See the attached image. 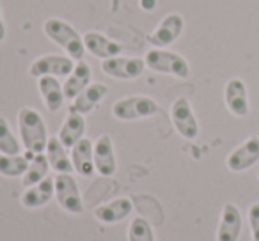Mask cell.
I'll return each instance as SVG.
<instances>
[{"label":"cell","mask_w":259,"mask_h":241,"mask_svg":"<svg viewBox=\"0 0 259 241\" xmlns=\"http://www.w3.org/2000/svg\"><path fill=\"white\" fill-rule=\"evenodd\" d=\"M18 130L22 146L32 155L45 153L48 144V131L41 114L32 107H23L18 112Z\"/></svg>","instance_id":"1"},{"label":"cell","mask_w":259,"mask_h":241,"mask_svg":"<svg viewBox=\"0 0 259 241\" xmlns=\"http://www.w3.org/2000/svg\"><path fill=\"white\" fill-rule=\"evenodd\" d=\"M43 32L52 43H55L59 48L68 54L73 61H82L83 54H85V46H83V37L80 32L71 25L69 22L57 16L45 20L43 23Z\"/></svg>","instance_id":"2"},{"label":"cell","mask_w":259,"mask_h":241,"mask_svg":"<svg viewBox=\"0 0 259 241\" xmlns=\"http://www.w3.org/2000/svg\"><path fill=\"white\" fill-rule=\"evenodd\" d=\"M146 68L160 75H169L174 78L187 80L190 76V64L183 55L165 48H151L144 55Z\"/></svg>","instance_id":"3"},{"label":"cell","mask_w":259,"mask_h":241,"mask_svg":"<svg viewBox=\"0 0 259 241\" xmlns=\"http://www.w3.org/2000/svg\"><path fill=\"white\" fill-rule=\"evenodd\" d=\"M158 103L153 98L135 94V96H126L115 101L112 105V115L122 123H132V121L153 117L158 112Z\"/></svg>","instance_id":"4"},{"label":"cell","mask_w":259,"mask_h":241,"mask_svg":"<svg viewBox=\"0 0 259 241\" xmlns=\"http://www.w3.org/2000/svg\"><path fill=\"white\" fill-rule=\"evenodd\" d=\"M55 199L59 206L69 215H82L83 201L80 188L71 174H57L55 176Z\"/></svg>","instance_id":"5"},{"label":"cell","mask_w":259,"mask_h":241,"mask_svg":"<svg viewBox=\"0 0 259 241\" xmlns=\"http://www.w3.org/2000/svg\"><path fill=\"white\" fill-rule=\"evenodd\" d=\"M146 69V62L141 57H110L101 61V71L115 80H137Z\"/></svg>","instance_id":"6"},{"label":"cell","mask_w":259,"mask_h":241,"mask_svg":"<svg viewBox=\"0 0 259 241\" xmlns=\"http://www.w3.org/2000/svg\"><path fill=\"white\" fill-rule=\"evenodd\" d=\"M75 62L68 55H55L47 54L37 57L36 61L30 64L29 75L34 78H41V76H55V78H62L68 76L75 68Z\"/></svg>","instance_id":"7"},{"label":"cell","mask_w":259,"mask_h":241,"mask_svg":"<svg viewBox=\"0 0 259 241\" xmlns=\"http://www.w3.org/2000/svg\"><path fill=\"white\" fill-rule=\"evenodd\" d=\"M170 121L176 131L187 140H195L199 137V123L194 114L190 101L187 98H178L170 107Z\"/></svg>","instance_id":"8"},{"label":"cell","mask_w":259,"mask_h":241,"mask_svg":"<svg viewBox=\"0 0 259 241\" xmlns=\"http://www.w3.org/2000/svg\"><path fill=\"white\" fill-rule=\"evenodd\" d=\"M185 30V20L180 13H169L165 15L156 29L149 34V43L155 48H167L174 44L181 37Z\"/></svg>","instance_id":"9"},{"label":"cell","mask_w":259,"mask_h":241,"mask_svg":"<svg viewBox=\"0 0 259 241\" xmlns=\"http://www.w3.org/2000/svg\"><path fill=\"white\" fill-rule=\"evenodd\" d=\"M259 162V137H248L243 144L238 146L234 151L229 153L226 160V165L231 172H245L252 169Z\"/></svg>","instance_id":"10"},{"label":"cell","mask_w":259,"mask_h":241,"mask_svg":"<svg viewBox=\"0 0 259 241\" xmlns=\"http://www.w3.org/2000/svg\"><path fill=\"white\" fill-rule=\"evenodd\" d=\"M224 101L226 107L234 117H247L250 112L248 105V90L241 78H231L224 89Z\"/></svg>","instance_id":"11"},{"label":"cell","mask_w":259,"mask_h":241,"mask_svg":"<svg viewBox=\"0 0 259 241\" xmlns=\"http://www.w3.org/2000/svg\"><path fill=\"white\" fill-rule=\"evenodd\" d=\"M243 227V218L236 204H224L220 223L217 229V241H238Z\"/></svg>","instance_id":"12"},{"label":"cell","mask_w":259,"mask_h":241,"mask_svg":"<svg viewBox=\"0 0 259 241\" xmlns=\"http://www.w3.org/2000/svg\"><path fill=\"white\" fill-rule=\"evenodd\" d=\"M94 167L101 177H112L117 170V160L112 138L108 135H101L94 142Z\"/></svg>","instance_id":"13"},{"label":"cell","mask_w":259,"mask_h":241,"mask_svg":"<svg viewBox=\"0 0 259 241\" xmlns=\"http://www.w3.org/2000/svg\"><path fill=\"white\" fill-rule=\"evenodd\" d=\"M83 46H85V52H89L93 57H98L101 61L117 57V55L122 54L121 43L110 39V37H107L101 32H94V30L83 34Z\"/></svg>","instance_id":"14"},{"label":"cell","mask_w":259,"mask_h":241,"mask_svg":"<svg viewBox=\"0 0 259 241\" xmlns=\"http://www.w3.org/2000/svg\"><path fill=\"white\" fill-rule=\"evenodd\" d=\"M134 211V202L128 197H117L114 201H108L105 204L98 206L94 209V216L105 225H114L122 220H126Z\"/></svg>","instance_id":"15"},{"label":"cell","mask_w":259,"mask_h":241,"mask_svg":"<svg viewBox=\"0 0 259 241\" xmlns=\"http://www.w3.org/2000/svg\"><path fill=\"white\" fill-rule=\"evenodd\" d=\"M71 163L73 170L82 177H93L96 172L94 167V142H91L89 138L83 137L78 144H75L71 148Z\"/></svg>","instance_id":"16"},{"label":"cell","mask_w":259,"mask_h":241,"mask_svg":"<svg viewBox=\"0 0 259 241\" xmlns=\"http://www.w3.org/2000/svg\"><path fill=\"white\" fill-rule=\"evenodd\" d=\"M108 94V87L105 83L94 82L91 85H87L78 96L73 100L69 112H76L80 115H87L105 100V96Z\"/></svg>","instance_id":"17"},{"label":"cell","mask_w":259,"mask_h":241,"mask_svg":"<svg viewBox=\"0 0 259 241\" xmlns=\"http://www.w3.org/2000/svg\"><path fill=\"white\" fill-rule=\"evenodd\" d=\"M87 123L85 115H80L76 112H68V115L62 121V126L59 130V140L64 144L66 149H71L75 144H78L85 137Z\"/></svg>","instance_id":"18"},{"label":"cell","mask_w":259,"mask_h":241,"mask_svg":"<svg viewBox=\"0 0 259 241\" xmlns=\"http://www.w3.org/2000/svg\"><path fill=\"white\" fill-rule=\"evenodd\" d=\"M91 66L85 61H76L73 71L66 76V82L62 83V89H64V98L69 101H73L87 85H91Z\"/></svg>","instance_id":"19"},{"label":"cell","mask_w":259,"mask_h":241,"mask_svg":"<svg viewBox=\"0 0 259 241\" xmlns=\"http://www.w3.org/2000/svg\"><path fill=\"white\" fill-rule=\"evenodd\" d=\"M55 195V179L45 177L41 183L25 188L22 195V204L27 209H37L47 206Z\"/></svg>","instance_id":"20"},{"label":"cell","mask_w":259,"mask_h":241,"mask_svg":"<svg viewBox=\"0 0 259 241\" xmlns=\"http://www.w3.org/2000/svg\"><path fill=\"white\" fill-rule=\"evenodd\" d=\"M37 90H39L48 112L55 114V112L61 110L66 98L62 83L55 76H41V78H37Z\"/></svg>","instance_id":"21"},{"label":"cell","mask_w":259,"mask_h":241,"mask_svg":"<svg viewBox=\"0 0 259 241\" xmlns=\"http://www.w3.org/2000/svg\"><path fill=\"white\" fill-rule=\"evenodd\" d=\"M45 155H47L48 163H50V169H54L57 174H71V172H75V170H73L71 156L68 155V149H66L64 144L59 140V137H50V138H48Z\"/></svg>","instance_id":"22"},{"label":"cell","mask_w":259,"mask_h":241,"mask_svg":"<svg viewBox=\"0 0 259 241\" xmlns=\"http://www.w3.org/2000/svg\"><path fill=\"white\" fill-rule=\"evenodd\" d=\"M48 170H50V163H48L47 155H45V153L36 155L29 162V169L23 174L22 184L25 188H29V186H34V184L41 183L45 177H48Z\"/></svg>","instance_id":"23"},{"label":"cell","mask_w":259,"mask_h":241,"mask_svg":"<svg viewBox=\"0 0 259 241\" xmlns=\"http://www.w3.org/2000/svg\"><path fill=\"white\" fill-rule=\"evenodd\" d=\"M29 169V160L25 155H0V176L23 177Z\"/></svg>","instance_id":"24"},{"label":"cell","mask_w":259,"mask_h":241,"mask_svg":"<svg viewBox=\"0 0 259 241\" xmlns=\"http://www.w3.org/2000/svg\"><path fill=\"white\" fill-rule=\"evenodd\" d=\"M22 153V142L15 137L9 121L0 115V155H20Z\"/></svg>","instance_id":"25"},{"label":"cell","mask_w":259,"mask_h":241,"mask_svg":"<svg viewBox=\"0 0 259 241\" xmlns=\"http://www.w3.org/2000/svg\"><path fill=\"white\" fill-rule=\"evenodd\" d=\"M128 241H156L151 223L142 216L132 220L128 227Z\"/></svg>","instance_id":"26"},{"label":"cell","mask_w":259,"mask_h":241,"mask_svg":"<svg viewBox=\"0 0 259 241\" xmlns=\"http://www.w3.org/2000/svg\"><path fill=\"white\" fill-rule=\"evenodd\" d=\"M248 223H250L252 241H259V202L248 208Z\"/></svg>","instance_id":"27"},{"label":"cell","mask_w":259,"mask_h":241,"mask_svg":"<svg viewBox=\"0 0 259 241\" xmlns=\"http://www.w3.org/2000/svg\"><path fill=\"white\" fill-rule=\"evenodd\" d=\"M141 8L144 11H153L156 8V0H141Z\"/></svg>","instance_id":"28"},{"label":"cell","mask_w":259,"mask_h":241,"mask_svg":"<svg viewBox=\"0 0 259 241\" xmlns=\"http://www.w3.org/2000/svg\"><path fill=\"white\" fill-rule=\"evenodd\" d=\"M6 39V23L4 16H2V6H0V43H4Z\"/></svg>","instance_id":"29"},{"label":"cell","mask_w":259,"mask_h":241,"mask_svg":"<svg viewBox=\"0 0 259 241\" xmlns=\"http://www.w3.org/2000/svg\"><path fill=\"white\" fill-rule=\"evenodd\" d=\"M257 177H259V172H257Z\"/></svg>","instance_id":"30"}]
</instances>
